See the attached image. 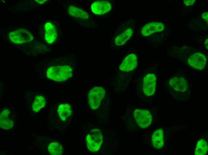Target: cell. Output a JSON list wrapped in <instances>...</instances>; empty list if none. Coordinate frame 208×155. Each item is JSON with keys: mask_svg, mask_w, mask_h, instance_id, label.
<instances>
[{"mask_svg": "<svg viewBox=\"0 0 208 155\" xmlns=\"http://www.w3.org/2000/svg\"><path fill=\"white\" fill-rule=\"evenodd\" d=\"M73 59L65 63L52 64L45 73L46 79L52 82L66 83L75 80L77 76V63Z\"/></svg>", "mask_w": 208, "mask_h": 155, "instance_id": "1", "label": "cell"}, {"mask_svg": "<svg viewBox=\"0 0 208 155\" xmlns=\"http://www.w3.org/2000/svg\"><path fill=\"white\" fill-rule=\"evenodd\" d=\"M166 84L169 92L175 99L185 100L187 99L190 85L185 77L177 75L169 79Z\"/></svg>", "mask_w": 208, "mask_h": 155, "instance_id": "2", "label": "cell"}, {"mask_svg": "<svg viewBox=\"0 0 208 155\" xmlns=\"http://www.w3.org/2000/svg\"><path fill=\"white\" fill-rule=\"evenodd\" d=\"M105 94V89L101 86H95L90 87L87 92L86 97L88 108L93 110L98 108Z\"/></svg>", "mask_w": 208, "mask_h": 155, "instance_id": "3", "label": "cell"}, {"mask_svg": "<svg viewBox=\"0 0 208 155\" xmlns=\"http://www.w3.org/2000/svg\"><path fill=\"white\" fill-rule=\"evenodd\" d=\"M103 135L101 131L94 128L90 131L85 138L86 144L88 150L96 152L100 149L103 142Z\"/></svg>", "mask_w": 208, "mask_h": 155, "instance_id": "4", "label": "cell"}, {"mask_svg": "<svg viewBox=\"0 0 208 155\" xmlns=\"http://www.w3.org/2000/svg\"><path fill=\"white\" fill-rule=\"evenodd\" d=\"M9 39L15 44H22L28 43L33 39L32 34L27 30L21 28L9 33Z\"/></svg>", "mask_w": 208, "mask_h": 155, "instance_id": "5", "label": "cell"}, {"mask_svg": "<svg viewBox=\"0 0 208 155\" xmlns=\"http://www.w3.org/2000/svg\"><path fill=\"white\" fill-rule=\"evenodd\" d=\"M133 116L137 123L142 128L148 127L152 121V115L147 110L136 109L134 111Z\"/></svg>", "mask_w": 208, "mask_h": 155, "instance_id": "6", "label": "cell"}, {"mask_svg": "<svg viewBox=\"0 0 208 155\" xmlns=\"http://www.w3.org/2000/svg\"><path fill=\"white\" fill-rule=\"evenodd\" d=\"M14 122L13 110L9 108H4L0 114V128L3 129H9L13 126Z\"/></svg>", "mask_w": 208, "mask_h": 155, "instance_id": "7", "label": "cell"}, {"mask_svg": "<svg viewBox=\"0 0 208 155\" xmlns=\"http://www.w3.org/2000/svg\"><path fill=\"white\" fill-rule=\"evenodd\" d=\"M156 77L153 73H149L144 77L143 81V90L147 96L153 95L155 91Z\"/></svg>", "mask_w": 208, "mask_h": 155, "instance_id": "8", "label": "cell"}, {"mask_svg": "<svg viewBox=\"0 0 208 155\" xmlns=\"http://www.w3.org/2000/svg\"><path fill=\"white\" fill-rule=\"evenodd\" d=\"M187 61L191 67L199 70L203 69L207 64L205 56L200 52L194 53L191 55Z\"/></svg>", "mask_w": 208, "mask_h": 155, "instance_id": "9", "label": "cell"}, {"mask_svg": "<svg viewBox=\"0 0 208 155\" xmlns=\"http://www.w3.org/2000/svg\"><path fill=\"white\" fill-rule=\"evenodd\" d=\"M138 61L136 54L131 53L124 59L120 63L119 68L123 72H129L135 69L137 66Z\"/></svg>", "mask_w": 208, "mask_h": 155, "instance_id": "10", "label": "cell"}, {"mask_svg": "<svg viewBox=\"0 0 208 155\" xmlns=\"http://www.w3.org/2000/svg\"><path fill=\"white\" fill-rule=\"evenodd\" d=\"M93 13L97 15H102L109 12L112 8L111 4L105 0L97 1L93 2L91 6Z\"/></svg>", "mask_w": 208, "mask_h": 155, "instance_id": "11", "label": "cell"}, {"mask_svg": "<svg viewBox=\"0 0 208 155\" xmlns=\"http://www.w3.org/2000/svg\"><path fill=\"white\" fill-rule=\"evenodd\" d=\"M164 28V25L162 23L152 22L144 26L141 29V33L143 36H147L154 33L162 31Z\"/></svg>", "mask_w": 208, "mask_h": 155, "instance_id": "12", "label": "cell"}, {"mask_svg": "<svg viewBox=\"0 0 208 155\" xmlns=\"http://www.w3.org/2000/svg\"><path fill=\"white\" fill-rule=\"evenodd\" d=\"M45 31V39L48 44L53 43L56 40L57 31L55 26L50 22L46 23L44 26Z\"/></svg>", "mask_w": 208, "mask_h": 155, "instance_id": "13", "label": "cell"}, {"mask_svg": "<svg viewBox=\"0 0 208 155\" xmlns=\"http://www.w3.org/2000/svg\"><path fill=\"white\" fill-rule=\"evenodd\" d=\"M73 109L71 104L65 103L60 104L58 107L57 112L61 120L65 121L72 114Z\"/></svg>", "mask_w": 208, "mask_h": 155, "instance_id": "14", "label": "cell"}, {"mask_svg": "<svg viewBox=\"0 0 208 155\" xmlns=\"http://www.w3.org/2000/svg\"><path fill=\"white\" fill-rule=\"evenodd\" d=\"M133 33V30L131 28L123 31L115 38L114 40L115 45L118 46L124 45L130 38Z\"/></svg>", "mask_w": 208, "mask_h": 155, "instance_id": "15", "label": "cell"}, {"mask_svg": "<svg viewBox=\"0 0 208 155\" xmlns=\"http://www.w3.org/2000/svg\"><path fill=\"white\" fill-rule=\"evenodd\" d=\"M153 146L155 148L160 149L164 145L163 133L162 129H159L155 131L152 137Z\"/></svg>", "mask_w": 208, "mask_h": 155, "instance_id": "16", "label": "cell"}, {"mask_svg": "<svg viewBox=\"0 0 208 155\" xmlns=\"http://www.w3.org/2000/svg\"><path fill=\"white\" fill-rule=\"evenodd\" d=\"M68 11L70 16L76 18L83 20H87L89 18V15L85 11L73 5L69 7Z\"/></svg>", "mask_w": 208, "mask_h": 155, "instance_id": "17", "label": "cell"}, {"mask_svg": "<svg viewBox=\"0 0 208 155\" xmlns=\"http://www.w3.org/2000/svg\"><path fill=\"white\" fill-rule=\"evenodd\" d=\"M46 104V100L44 96L39 95H36L32 105L33 111L36 112H38L45 106Z\"/></svg>", "mask_w": 208, "mask_h": 155, "instance_id": "18", "label": "cell"}, {"mask_svg": "<svg viewBox=\"0 0 208 155\" xmlns=\"http://www.w3.org/2000/svg\"><path fill=\"white\" fill-rule=\"evenodd\" d=\"M207 150L208 145L206 141L204 139H201L197 143L195 154L204 155L206 154Z\"/></svg>", "mask_w": 208, "mask_h": 155, "instance_id": "19", "label": "cell"}, {"mask_svg": "<svg viewBox=\"0 0 208 155\" xmlns=\"http://www.w3.org/2000/svg\"><path fill=\"white\" fill-rule=\"evenodd\" d=\"M49 153L53 155H60L63 153L62 146L58 142H53L51 143L48 146Z\"/></svg>", "mask_w": 208, "mask_h": 155, "instance_id": "20", "label": "cell"}, {"mask_svg": "<svg viewBox=\"0 0 208 155\" xmlns=\"http://www.w3.org/2000/svg\"><path fill=\"white\" fill-rule=\"evenodd\" d=\"M195 1V0H184V3L185 5L189 6L193 4Z\"/></svg>", "mask_w": 208, "mask_h": 155, "instance_id": "21", "label": "cell"}, {"mask_svg": "<svg viewBox=\"0 0 208 155\" xmlns=\"http://www.w3.org/2000/svg\"><path fill=\"white\" fill-rule=\"evenodd\" d=\"M203 18L208 23V13L206 12L204 13L202 15Z\"/></svg>", "mask_w": 208, "mask_h": 155, "instance_id": "22", "label": "cell"}, {"mask_svg": "<svg viewBox=\"0 0 208 155\" xmlns=\"http://www.w3.org/2000/svg\"><path fill=\"white\" fill-rule=\"evenodd\" d=\"M38 3L40 4H43L46 2L47 0H35Z\"/></svg>", "mask_w": 208, "mask_h": 155, "instance_id": "23", "label": "cell"}, {"mask_svg": "<svg viewBox=\"0 0 208 155\" xmlns=\"http://www.w3.org/2000/svg\"><path fill=\"white\" fill-rule=\"evenodd\" d=\"M208 39L207 38L205 41V46L207 49H208Z\"/></svg>", "mask_w": 208, "mask_h": 155, "instance_id": "24", "label": "cell"}]
</instances>
